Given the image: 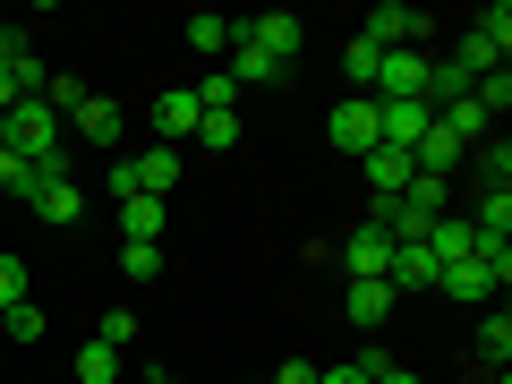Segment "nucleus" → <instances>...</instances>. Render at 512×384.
<instances>
[{
  "mask_svg": "<svg viewBox=\"0 0 512 384\" xmlns=\"http://www.w3.org/2000/svg\"><path fill=\"white\" fill-rule=\"evenodd\" d=\"M60 137H69V120H60V111L43 103V94L9 111V154H26V163H52V154H69Z\"/></svg>",
  "mask_w": 512,
  "mask_h": 384,
  "instance_id": "f257e3e1",
  "label": "nucleus"
},
{
  "mask_svg": "<svg viewBox=\"0 0 512 384\" xmlns=\"http://www.w3.org/2000/svg\"><path fill=\"white\" fill-rule=\"evenodd\" d=\"M504 52H512V9H504V0H495V9H478V26H461V69H470V77H495V69H504Z\"/></svg>",
  "mask_w": 512,
  "mask_h": 384,
  "instance_id": "f03ea898",
  "label": "nucleus"
},
{
  "mask_svg": "<svg viewBox=\"0 0 512 384\" xmlns=\"http://www.w3.org/2000/svg\"><path fill=\"white\" fill-rule=\"evenodd\" d=\"M427 69H436V60H427L419 43L384 52V60H376V86H367V103H427Z\"/></svg>",
  "mask_w": 512,
  "mask_h": 384,
  "instance_id": "7ed1b4c3",
  "label": "nucleus"
},
{
  "mask_svg": "<svg viewBox=\"0 0 512 384\" xmlns=\"http://www.w3.org/2000/svg\"><path fill=\"white\" fill-rule=\"evenodd\" d=\"M436 256H427V239H393V265H384V282H393V299H419V291H436Z\"/></svg>",
  "mask_w": 512,
  "mask_h": 384,
  "instance_id": "20e7f679",
  "label": "nucleus"
},
{
  "mask_svg": "<svg viewBox=\"0 0 512 384\" xmlns=\"http://www.w3.org/2000/svg\"><path fill=\"white\" fill-rule=\"evenodd\" d=\"M239 43H256L265 60H282V69H291V60H299V18H291V9H265V18H239Z\"/></svg>",
  "mask_w": 512,
  "mask_h": 384,
  "instance_id": "39448f33",
  "label": "nucleus"
},
{
  "mask_svg": "<svg viewBox=\"0 0 512 384\" xmlns=\"http://www.w3.org/2000/svg\"><path fill=\"white\" fill-rule=\"evenodd\" d=\"M325 137H333V146L350 154V163H359V154L376 146V103H367V94H350V103H333V120H325Z\"/></svg>",
  "mask_w": 512,
  "mask_h": 384,
  "instance_id": "423d86ee",
  "label": "nucleus"
},
{
  "mask_svg": "<svg viewBox=\"0 0 512 384\" xmlns=\"http://www.w3.org/2000/svg\"><path fill=\"white\" fill-rule=\"evenodd\" d=\"M120 128H128V111L111 103V94H86V103L69 111V137H77V146H120Z\"/></svg>",
  "mask_w": 512,
  "mask_h": 384,
  "instance_id": "0eeeda50",
  "label": "nucleus"
},
{
  "mask_svg": "<svg viewBox=\"0 0 512 384\" xmlns=\"http://www.w3.org/2000/svg\"><path fill=\"white\" fill-rule=\"evenodd\" d=\"M359 35L376 43V52H402V43H419V35H427V18H419V9H402V0H384V9H367Z\"/></svg>",
  "mask_w": 512,
  "mask_h": 384,
  "instance_id": "6e6552de",
  "label": "nucleus"
},
{
  "mask_svg": "<svg viewBox=\"0 0 512 384\" xmlns=\"http://www.w3.org/2000/svg\"><path fill=\"white\" fill-rule=\"evenodd\" d=\"M427 120H436V111H427V103H376V146H419V137H427Z\"/></svg>",
  "mask_w": 512,
  "mask_h": 384,
  "instance_id": "1a4fd4ad",
  "label": "nucleus"
},
{
  "mask_svg": "<svg viewBox=\"0 0 512 384\" xmlns=\"http://www.w3.org/2000/svg\"><path fill=\"white\" fill-rule=\"evenodd\" d=\"M342 265H350V282H384V265H393V239H384L376 222H359V231H350V248H342Z\"/></svg>",
  "mask_w": 512,
  "mask_h": 384,
  "instance_id": "9d476101",
  "label": "nucleus"
},
{
  "mask_svg": "<svg viewBox=\"0 0 512 384\" xmlns=\"http://www.w3.org/2000/svg\"><path fill=\"white\" fill-rule=\"evenodd\" d=\"M359 171H367V188H376V197H393V188H410V171H419V163H410L402 146H367Z\"/></svg>",
  "mask_w": 512,
  "mask_h": 384,
  "instance_id": "9b49d317",
  "label": "nucleus"
},
{
  "mask_svg": "<svg viewBox=\"0 0 512 384\" xmlns=\"http://www.w3.org/2000/svg\"><path fill=\"white\" fill-rule=\"evenodd\" d=\"M342 308H350V325H359V333H376L384 316L402 308V299H393V282H350V299H342Z\"/></svg>",
  "mask_w": 512,
  "mask_h": 384,
  "instance_id": "f8f14e48",
  "label": "nucleus"
},
{
  "mask_svg": "<svg viewBox=\"0 0 512 384\" xmlns=\"http://www.w3.org/2000/svg\"><path fill=\"white\" fill-rule=\"evenodd\" d=\"M222 77H231V86H282L291 69H282V60H265L256 43H231V60H222Z\"/></svg>",
  "mask_w": 512,
  "mask_h": 384,
  "instance_id": "ddd939ff",
  "label": "nucleus"
},
{
  "mask_svg": "<svg viewBox=\"0 0 512 384\" xmlns=\"http://www.w3.org/2000/svg\"><path fill=\"white\" fill-rule=\"evenodd\" d=\"M197 120H205V103L197 94H163V103H154V128H163V146H180V137H197Z\"/></svg>",
  "mask_w": 512,
  "mask_h": 384,
  "instance_id": "4468645a",
  "label": "nucleus"
},
{
  "mask_svg": "<svg viewBox=\"0 0 512 384\" xmlns=\"http://www.w3.org/2000/svg\"><path fill=\"white\" fill-rule=\"evenodd\" d=\"M128 163H137V188H146V197H171V180H180L188 154L180 146H146V154H128Z\"/></svg>",
  "mask_w": 512,
  "mask_h": 384,
  "instance_id": "2eb2a0df",
  "label": "nucleus"
},
{
  "mask_svg": "<svg viewBox=\"0 0 512 384\" xmlns=\"http://www.w3.org/2000/svg\"><path fill=\"white\" fill-rule=\"evenodd\" d=\"M26 205H35V214H43V222H77V214H86V188H77V180H69V171H60V180H43V188H35V197H26Z\"/></svg>",
  "mask_w": 512,
  "mask_h": 384,
  "instance_id": "dca6fc26",
  "label": "nucleus"
},
{
  "mask_svg": "<svg viewBox=\"0 0 512 384\" xmlns=\"http://www.w3.org/2000/svg\"><path fill=\"white\" fill-rule=\"evenodd\" d=\"M427 256H436V265H470V222L436 214V222H427Z\"/></svg>",
  "mask_w": 512,
  "mask_h": 384,
  "instance_id": "f3484780",
  "label": "nucleus"
},
{
  "mask_svg": "<svg viewBox=\"0 0 512 384\" xmlns=\"http://www.w3.org/2000/svg\"><path fill=\"white\" fill-rule=\"evenodd\" d=\"M188 43H197L205 60H231V43H239V18H214V9H205V18H188Z\"/></svg>",
  "mask_w": 512,
  "mask_h": 384,
  "instance_id": "a211bd4d",
  "label": "nucleus"
},
{
  "mask_svg": "<svg viewBox=\"0 0 512 384\" xmlns=\"http://www.w3.org/2000/svg\"><path fill=\"white\" fill-rule=\"evenodd\" d=\"M436 291H453V299H495V274H487V265H444Z\"/></svg>",
  "mask_w": 512,
  "mask_h": 384,
  "instance_id": "6ab92c4d",
  "label": "nucleus"
},
{
  "mask_svg": "<svg viewBox=\"0 0 512 384\" xmlns=\"http://www.w3.org/2000/svg\"><path fill=\"white\" fill-rule=\"evenodd\" d=\"M120 231L128 239H154V231H163V197H120Z\"/></svg>",
  "mask_w": 512,
  "mask_h": 384,
  "instance_id": "aec40b11",
  "label": "nucleus"
},
{
  "mask_svg": "<svg viewBox=\"0 0 512 384\" xmlns=\"http://www.w3.org/2000/svg\"><path fill=\"white\" fill-rule=\"evenodd\" d=\"M111 376H120V350H111V342H86V350H77V384H111Z\"/></svg>",
  "mask_w": 512,
  "mask_h": 384,
  "instance_id": "412c9836",
  "label": "nucleus"
},
{
  "mask_svg": "<svg viewBox=\"0 0 512 384\" xmlns=\"http://www.w3.org/2000/svg\"><path fill=\"white\" fill-rule=\"evenodd\" d=\"M376 60H384L376 43H367V35H350V52H342V69H350V86H359V94L376 86Z\"/></svg>",
  "mask_w": 512,
  "mask_h": 384,
  "instance_id": "4be33fe9",
  "label": "nucleus"
},
{
  "mask_svg": "<svg viewBox=\"0 0 512 384\" xmlns=\"http://www.w3.org/2000/svg\"><path fill=\"white\" fill-rule=\"evenodd\" d=\"M120 265H128V282H154V274H163V248H154V239H128Z\"/></svg>",
  "mask_w": 512,
  "mask_h": 384,
  "instance_id": "5701e85b",
  "label": "nucleus"
},
{
  "mask_svg": "<svg viewBox=\"0 0 512 384\" xmlns=\"http://www.w3.org/2000/svg\"><path fill=\"white\" fill-rule=\"evenodd\" d=\"M197 137H205L214 154H231V146H239V111H205V120H197Z\"/></svg>",
  "mask_w": 512,
  "mask_h": 384,
  "instance_id": "b1692460",
  "label": "nucleus"
},
{
  "mask_svg": "<svg viewBox=\"0 0 512 384\" xmlns=\"http://www.w3.org/2000/svg\"><path fill=\"white\" fill-rule=\"evenodd\" d=\"M478 359H487V367L512 359V325H504V316H487V325H478Z\"/></svg>",
  "mask_w": 512,
  "mask_h": 384,
  "instance_id": "393cba45",
  "label": "nucleus"
},
{
  "mask_svg": "<svg viewBox=\"0 0 512 384\" xmlns=\"http://www.w3.org/2000/svg\"><path fill=\"white\" fill-rule=\"evenodd\" d=\"M43 103H52V111H60V120H69V111H77V103H86V77H43Z\"/></svg>",
  "mask_w": 512,
  "mask_h": 384,
  "instance_id": "a878e982",
  "label": "nucleus"
},
{
  "mask_svg": "<svg viewBox=\"0 0 512 384\" xmlns=\"http://www.w3.org/2000/svg\"><path fill=\"white\" fill-rule=\"evenodd\" d=\"M0 325H9V342H43V308H35V299H18Z\"/></svg>",
  "mask_w": 512,
  "mask_h": 384,
  "instance_id": "bb28decb",
  "label": "nucleus"
},
{
  "mask_svg": "<svg viewBox=\"0 0 512 384\" xmlns=\"http://www.w3.org/2000/svg\"><path fill=\"white\" fill-rule=\"evenodd\" d=\"M376 359H384V350H359L350 367H316V384H367V376H376Z\"/></svg>",
  "mask_w": 512,
  "mask_h": 384,
  "instance_id": "cd10ccee",
  "label": "nucleus"
},
{
  "mask_svg": "<svg viewBox=\"0 0 512 384\" xmlns=\"http://www.w3.org/2000/svg\"><path fill=\"white\" fill-rule=\"evenodd\" d=\"M18 299H26V265H18V256H0V316L18 308Z\"/></svg>",
  "mask_w": 512,
  "mask_h": 384,
  "instance_id": "c85d7f7f",
  "label": "nucleus"
},
{
  "mask_svg": "<svg viewBox=\"0 0 512 384\" xmlns=\"http://www.w3.org/2000/svg\"><path fill=\"white\" fill-rule=\"evenodd\" d=\"M94 342H111V350H128V342H137V316H128V308H111V316H103V333H94Z\"/></svg>",
  "mask_w": 512,
  "mask_h": 384,
  "instance_id": "c756f323",
  "label": "nucleus"
},
{
  "mask_svg": "<svg viewBox=\"0 0 512 384\" xmlns=\"http://www.w3.org/2000/svg\"><path fill=\"white\" fill-rule=\"evenodd\" d=\"M504 180H512V146L495 137V146H487V188H504Z\"/></svg>",
  "mask_w": 512,
  "mask_h": 384,
  "instance_id": "7c9ffc66",
  "label": "nucleus"
},
{
  "mask_svg": "<svg viewBox=\"0 0 512 384\" xmlns=\"http://www.w3.org/2000/svg\"><path fill=\"white\" fill-rule=\"evenodd\" d=\"M265 384H316V359H291V367H274Z\"/></svg>",
  "mask_w": 512,
  "mask_h": 384,
  "instance_id": "2f4dec72",
  "label": "nucleus"
},
{
  "mask_svg": "<svg viewBox=\"0 0 512 384\" xmlns=\"http://www.w3.org/2000/svg\"><path fill=\"white\" fill-rule=\"evenodd\" d=\"M18 60H26V35H18V26H0V69H18Z\"/></svg>",
  "mask_w": 512,
  "mask_h": 384,
  "instance_id": "473e14b6",
  "label": "nucleus"
},
{
  "mask_svg": "<svg viewBox=\"0 0 512 384\" xmlns=\"http://www.w3.org/2000/svg\"><path fill=\"white\" fill-rule=\"evenodd\" d=\"M367 384H419V376H410V367H393V359H376V376H367Z\"/></svg>",
  "mask_w": 512,
  "mask_h": 384,
  "instance_id": "72a5a7b5",
  "label": "nucleus"
},
{
  "mask_svg": "<svg viewBox=\"0 0 512 384\" xmlns=\"http://www.w3.org/2000/svg\"><path fill=\"white\" fill-rule=\"evenodd\" d=\"M0 154H9V111H0Z\"/></svg>",
  "mask_w": 512,
  "mask_h": 384,
  "instance_id": "f704fd0d",
  "label": "nucleus"
},
{
  "mask_svg": "<svg viewBox=\"0 0 512 384\" xmlns=\"http://www.w3.org/2000/svg\"><path fill=\"white\" fill-rule=\"evenodd\" d=\"M154 384H188V376H154Z\"/></svg>",
  "mask_w": 512,
  "mask_h": 384,
  "instance_id": "c9c22d12",
  "label": "nucleus"
},
{
  "mask_svg": "<svg viewBox=\"0 0 512 384\" xmlns=\"http://www.w3.org/2000/svg\"><path fill=\"white\" fill-rule=\"evenodd\" d=\"M495 384H504V376H495Z\"/></svg>",
  "mask_w": 512,
  "mask_h": 384,
  "instance_id": "e433bc0d",
  "label": "nucleus"
},
{
  "mask_svg": "<svg viewBox=\"0 0 512 384\" xmlns=\"http://www.w3.org/2000/svg\"><path fill=\"white\" fill-rule=\"evenodd\" d=\"M256 384H265V376H256Z\"/></svg>",
  "mask_w": 512,
  "mask_h": 384,
  "instance_id": "4c0bfd02",
  "label": "nucleus"
}]
</instances>
